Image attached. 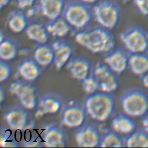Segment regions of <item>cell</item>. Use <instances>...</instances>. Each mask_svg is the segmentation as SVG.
Here are the masks:
<instances>
[{"label":"cell","instance_id":"1","mask_svg":"<svg viewBox=\"0 0 148 148\" xmlns=\"http://www.w3.org/2000/svg\"><path fill=\"white\" fill-rule=\"evenodd\" d=\"M75 40L94 53L107 54L115 48V39L112 33L99 26L79 30L75 35Z\"/></svg>","mask_w":148,"mask_h":148},{"label":"cell","instance_id":"2","mask_svg":"<svg viewBox=\"0 0 148 148\" xmlns=\"http://www.w3.org/2000/svg\"><path fill=\"white\" fill-rule=\"evenodd\" d=\"M115 101L112 94L99 90L88 95L84 102L86 114L91 119L99 122L107 121L112 115Z\"/></svg>","mask_w":148,"mask_h":148},{"label":"cell","instance_id":"3","mask_svg":"<svg viewBox=\"0 0 148 148\" xmlns=\"http://www.w3.org/2000/svg\"><path fill=\"white\" fill-rule=\"evenodd\" d=\"M124 114L131 117H140L148 112V95L139 88L128 89L121 98Z\"/></svg>","mask_w":148,"mask_h":148},{"label":"cell","instance_id":"4","mask_svg":"<svg viewBox=\"0 0 148 148\" xmlns=\"http://www.w3.org/2000/svg\"><path fill=\"white\" fill-rule=\"evenodd\" d=\"M93 16L99 26L111 30L118 25L121 17V8L112 0H102L92 10Z\"/></svg>","mask_w":148,"mask_h":148},{"label":"cell","instance_id":"5","mask_svg":"<svg viewBox=\"0 0 148 148\" xmlns=\"http://www.w3.org/2000/svg\"><path fill=\"white\" fill-rule=\"evenodd\" d=\"M62 16L72 27L79 30L88 27L93 17L88 5L79 0L66 2Z\"/></svg>","mask_w":148,"mask_h":148},{"label":"cell","instance_id":"6","mask_svg":"<svg viewBox=\"0 0 148 148\" xmlns=\"http://www.w3.org/2000/svg\"><path fill=\"white\" fill-rule=\"evenodd\" d=\"M120 38L129 53L145 52L148 50V33L140 26L127 28L121 33Z\"/></svg>","mask_w":148,"mask_h":148},{"label":"cell","instance_id":"7","mask_svg":"<svg viewBox=\"0 0 148 148\" xmlns=\"http://www.w3.org/2000/svg\"><path fill=\"white\" fill-rule=\"evenodd\" d=\"M90 72L97 82L99 90L112 94L118 89L119 82L116 74L104 62L96 63Z\"/></svg>","mask_w":148,"mask_h":148},{"label":"cell","instance_id":"8","mask_svg":"<svg viewBox=\"0 0 148 148\" xmlns=\"http://www.w3.org/2000/svg\"><path fill=\"white\" fill-rule=\"evenodd\" d=\"M12 94L17 96L23 107L27 110H33L37 104V96L36 88L33 85L14 81L10 85Z\"/></svg>","mask_w":148,"mask_h":148},{"label":"cell","instance_id":"9","mask_svg":"<svg viewBox=\"0 0 148 148\" xmlns=\"http://www.w3.org/2000/svg\"><path fill=\"white\" fill-rule=\"evenodd\" d=\"M24 107L14 106L6 110L4 117L8 126L13 130H24L32 126V121Z\"/></svg>","mask_w":148,"mask_h":148},{"label":"cell","instance_id":"10","mask_svg":"<svg viewBox=\"0 0 148 148\" xmlns=\"http://www.w3.org/2000/svg\"><path fill=\"white\" fill-rule=\"evenodd\" d=\"M101 136V134L96 126L92 124H83L77 130L75 140L79 147H99Z\"/></svg>","mask_w":148,"mask_h":148},{"label":"cell","instance_id":"11","mask_svg":"<svg viewBox=\"0 0 148 148\" xmlns=\"http://www.w3.org/2000/svg\"><path fill=\"white\" fill-rule=\"evenodd\" d=\"M86 115L84 107L77 103H71L63 110L61 121L64 126L69 128L79 127L84 123Z\"/></svg>","mask_w":148,"mask_h":148},{"label":"cell","instance_id":"12","mask_svg":"<svg viewBox=\"0 0 148 148\" xmlns=\"http://www.w3.org/2000/svg\"><path fill=\"white\" fill-rule=\"evenodd\" d=\"M66 3L65 0H37L36 4L39 13L51 21L62 16Z\"/></svg>","mask_w":148,"mask_h":148},{"label":"cell","instance_id":"13","mask_svg":"<svg viewBox=\"0 0 148 148\" xmlns=\"http://www.w3.org/2000/svg\"><path fill=\"white\" fill-rule=\"evenodd\" d=\"M41 137L44 145L47 148H64L66 147L63 131L56 123L47 125L42 133Z\"/></svg>","mask_w":148,"mask_h":148},{"label":"cell","instance_id":"14","mask_svg":"<svg viewBox=\"0 0 148 148\" xmlns=\"http://www.w3.org/2000/svg\"><path fill=\"white\" fill-rule=\"evenodd\" d=\"M129 55L123 50L114 49L107 53L104 62L116 74H120L128 67Z\"/></svg>","mask_w":148,"mask_h":148},{"label":"cell","instance_id":"15","mask_svg":"<svg viewBox=\"0 0 148 148\" xmlns=\"http://www.w3.org/2000/svg\"><path fill=\"white\" fill-rule=\"evenodd\" d=\"M52 47L54 51L53 63L56 69L60 70L71 59L72 49L68 42L63 40L53 41Z\"/></svg>","mask_w":148,"mask_h":148},{"label":"cell","instance_id":"16","mask_svg":"<svg viewBox=\"0 0 148 148\" xmlns=\"http://www.w3.org/2000/svg\"><path fill=\"white\" fill-rule=\"evenodd\" d=\"M66 66L72 77L82 81L90 73V62L84 57L72 58L66 64Z\"/></svg>","mask_w":148,"mask_h":148},{"label":"cell","instance_id":"17","mask_svg":"<svg viewBox=\"0 0 148 148\" xmlns=\"http://www.w3.org/2000/svg\"><path fill=\"white\" fill-rule=\"evenodd\" d=\"M61 105L62 102L58 96L51 94L45 95L39 101L36 117L39 118L46 114L56 113L60 110Z\"/></svg>","mask_w":148,"mask_h":148},{"label":"cell","instance_id":"18","mask_svg":"<svg viewBox=\"0 0 148 148\" xmlns=\"http://www.w3.org/2000/svg\"><path fill=\"white\" fill-rule=\"evenodd\" d=\"M128 68L138 76L145 74L148 72V55L145 52L129 53Z\"/></svg>","mask_w":148,"mask_h":148},{"label":"cell","instance_id":"19","mask_svg":"<svg viewBox=\"0 0 148 148\" xmlns=\"http://www.w3.org/2000/svg\"><path fill=\"white\" fill-rule=\"evenodd\" d=\"M25 32L28 38L38 44H46L49 39V34L46 25L39 22L29 23Z\"/></svg>","mask_w":148,"mask_h":148},{"label":"cell","instance_id":"20","mask_svg":"<svg viewBox=\"0 0 148 148\" xmlns=\"http://www.w3.org/2000/svg\"><path fill=\"white\" fill-rule=\"evenodd\" d=\"M27 17L23 10L18 9L11 11L7 19L8 27L13 33H21L25 31L28 25Z\"/></svg>","mask_w":148,"mask_h":148},{"label":"cell","instance_id":"21","mask_svg":"<svg viewBox=\"0 0 148 148\" xmlns=\"http://www.w3.org/2000/svg\"><path fill=\"white\" fill-rule=\"evenodd\" d=\"M45 25L49 35L58 38L66 36L72 28L62 16L48 21Z\"/></svg>","mask_w":148,"mask_h":148},{"label":"cell","instance_id":"22","mask_svg":"<svg viewBox=\"0 0 148 148\" xmlns=\"http://www.w3.org/2000/svg\"><path fill=\"white\" fill-rule=\"evenodd\" d=\"M39 66L34 59H27L19 64L18 71L23 79L28 81H33L37 79L40 74Z\"/></svg>","mask_w":148,"mask_h":148},{"label":"cell","instance_id":"23","mask_svg":"<svg viewBox=\"0 0 148 148\" xmlns=\"http://www.w3.org/2000/svg\"><path fill=\"white\" fill-rule=\"evenodd\" d=\"M132 117L129 116L119 114L112 119V129L120 134L128 135L136 130V125Z\"/></svg>","mask_w":148,"mask_h":148},{"label":"cell","instance_id":"24","mask_svg":"<svg viewBox=\"0 0 148 148\" xmlns=\"http://www.w3.org/2000/svg\"><path fill=\"white\" fill-rule=\"evenodd\" d=\"M33 59L41 66H49L54 60V51L52 46L47 43L40 44L34 51Z\"/></svg>","mask_w":148,"mask_h":148},{"label":"cell","instance_id":"25","mask_svg":"<svg viewBox=\"0 0 148 148\" xmlns=\"http://www.w3.org/2000/svg\"><path fill=\"white\" fill-rule=\"evenodd\" d=\"M124 146L128 148H148V134L144 130H135L125 139Z\"/></svg>","mask_w":148,"mask_h":148},{"label":"cell","instance_id":"26","mask_svg":"<svg viewBox=\"0 0 148 148\" xmlns=\"http://www.w3.org/2000/svg\"><path fill=\"white\" fill-rule=\"evenodd\" d=\"M124 146V140L118 132L113 130H106L102 132L99 147L121 148Z\"/></svg>","mask_w":148,"mask_h":148},{"label":"cell","instance_id":"27","mask_svg":"<svg viewBox=\"0 0 148 148\" xmlns=\"http://www.w3.org/2000/svg\"><path fill=\"white\" fill-rule=\"evenodd\" d=\"M18 47L14 41L4 39L0 44V57L2 60H11L16 57Z\"/></svg>","mask_w":148,"mask_h":148},{"label":"cell","instance_id":"28","mask_svg":"<svg viewBox=\"0 0 148 148\" xmlns=\"http://www.w3.org/2000/svg\"><path fill=\"white\" fill-rule=\"evenodd\" d=\"M0 146L4 148H17L19 147L18 143L14 137L11 130L4 129L1 133Z\"/></svg>","mask_w":148,"mask_h":148},{"label":"cell","instance_id":"29","mask_svg":"<svg viewBox=\"0 0 148 148\" xmlns=\"http://www.w3.org/2000/svg\"><path fill=\"white\" fill-rule=\"evenodd\" d=\"M82 86L83 90L88 95L99 90L97 82L91 72L88 77L82 81Z\"/></svg>","mask_w":148,"mask_h":148},{"label":"cell","instance_id":"30","mask_svg":"<svg viewBox=\"0 0 148 148\" xmlns=\"http://www.w3.org/2000/svg\"><path fill=\"white\" fill-rule=\"evenodd\" d=\"M12 72L11 66L6 61L1 60L0 62V81H5L10 76Z\"/></svg>","mask_w":148,"mask_h":148},{"label":"cell","instance_id":"31","mask_svg":"<svg viewBox=\"0 0 148 148\" xmlns=\"http://www.w3.org/2000/svg\"><path fill=\"white\" fill-rule=\"evenodd\" d=\"M134 3L141 14L148 16V0H134Z\"/></svg>","mask_w":148,"mask_h":148},{"label":"cell","instance_id":"32","mask_svg":"<svg viewBox=\"0 0 148 148\" xmlns=\"http://www.w3.org/2000/svg\"><path fill=\"white\" fill-rule=\"evenodd\" d=\"M16 1L18 8L24 11L32 8L37 0H16Z\"/></svg>","mask_w":148,"mask_h":148},{"label":"cell","instance_id":"33","mask_svg":"<svg viewBox=\"0 0 148 148\" xmlns=\"http://www.w3.org/2000/svg\"><path fill=\"white\" fill-rule=\"evenodd\" d=\"M25 147H42V145H40L39 140L36 138H30V140L25 141L24 143Z\"/></svg>","mask_w":148,"mask_h":148},{"label":"cell","instance_id":"34","mask_svg":"<svg viewBox=\"0 0 148 148\" xmlns=\"http://www.w3.org/2000/svg\"><path fill=\"white\" fill-rule=\"evenodd\" d=\"M140 77L143 86L146 88H148V72Z\"/></svg>","mask_w":148,"mask_h":148},{"label":"cell","instance_id":"35","mask_svg":"<svg viewBox=\"0 0 148 148\" xmlns=\"http://www.w3.org/2000/svg\"><path fill=\"white\" fill-rule=\"evenodd\" d=\"M79 1L88 5H92V4L95 5L97 2H99V0H79Z\"/></svg>","mask_w":148,"mask_h":148},{"label":"cell","instance_id":"36","mask_svg":"<svg viewBox=\"0 0 148 148\" xmlns=\"http://www.w3.org/2000/svg\"><path fill=\"white\" fill-rule=\"evenodd\" d=\"M6 93L5 90L3 87L0 88V101H2L5 99Z\"/></svg>","mask_w":148,"mask_h":148},{"label":"cell","instance_id":"37","mask_svg":"<svg viewBox=\"0 0 148 148\" xmlns=\"http://www.w3.org/2000/svg\"><path fill=\"white\" fill-rule=\"evenodd\" d=\"M12 0H0V8L1 9H3L6 7L9 3L11 2Z\"/></svg>","mask_w":148,"mask_h":148},{"label":"cell","instance_id":"38","mask_svg":"<svg viewBox=\"0 0 148 148\" xmlns=\"http://www.w3.org/2000/svg\"><path fill=\"white\" fill-rule=\"evenodd\" d=\"M143 130L148 134V121L146 119H144L143 121Z\"/></svg>","mask_w":148,"mask_h":148},{"label":"cell","instance_id":"39","mask_svg":"<svg viewBox=\"0 0 148 148\" xmlns=\"http://www.w3.org/2000/svg\"><path fill=\"white\" fill-rule=\"evenodd\" d=\"M4 37H5V35H4V34L3 33V31L1 30V33H0V42H1L2 41H3L5 39Z\"/></svg>","mask_w":148,"mask_h":148},{"label":"cell","instance_id":"40","mask_svg":"<svg viewBox=\"0 0 148 148\" xmlns=\"http://www.w3.org/2000/svg\"><path fill=\"white\" fill-rule=\"evenodd\" d=\"M145 119H147V120H148V115H147V116H146V117H145Z\"/></svg>","mask_w":148,"mask_h":148},{"label":"cell","instance_id":"41","mask_svg":"<svg viewBox=\"0 0 148 148\" xmlns=\"http://www.w3.org/2000/svg\"><path fill=\"white\" fill-rule=\"evenodd\" d=\"M123 1H129V0H123Z\"/></svg>","mask_w":148,"mask_h":148},{"label":"cell","instance_id":"42","mask_svg":"<svg viewBox=\"0 0 148 148\" xmlns=\"http://www.w3.org/2000/svg\"></svg>","mask_w":148,"mask_h":148}]
</instances>
